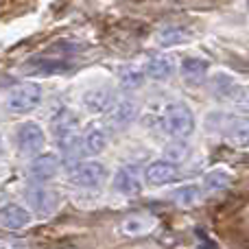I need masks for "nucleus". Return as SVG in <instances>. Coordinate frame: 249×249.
<instances>
[{"label": "nucleus", "mask_w": 249, "mask_h": 249, "mask_svg": "<svg viewBox=\"0 0 249 249\" xmlns=\"http://www.w3.org/2000/svg\"><path fill=\"white\" fill-rule=\"evenodd\" d=\"M230 103H232L238 112L249 114V86H241V88H238L236 94L232 96V101H230Z\"/></svg>", "instance_id": "obj_24"}, {"label": "nucleus", "mask_w": 249, "mask_h": 249, "mask_svg": "<svg viewBox=\"0 0 249 249\" xmlns=\"http://www.w3.org/2000/svg\"><path fill=\"white\" fill-rule=\"evenodd\" d=\"M83 144H86V149L90 151L92 155H101L109 144V136H107V131H105V127L92 124L86 131V136H83Z\"/></svg>", "instance_id": "obj_16"}, {"label": "nucleus", "mask_w": 249, "mask_h": 249, "mask_svg": "<svg viewBox=\"0 0 249 249\" xmlns=\"http://www.w3.org/2000/svg\"><path fill=\"white\" fill-rule=\"evenodd\" d=\"M144 70L136 64H124L118 68V83L124 88V90H138L144 83Z\"/></svg>", "instance_id": "obj_18"}, {"label": "nucleus", "mask_w": 249, "mask_h": 249, "mask_svg": "<svg viewBox=\"0 0 249 249\" xmlns=\"http://www.w3.org/2000/svg\"><path fill=\"white\" fill-rule=\"evenodd\" d=\"M138 116V101L131 96H123L114 103L112 112H109V124L114 129H127L129 124L136 121Z\"/></svg>", "instance_id": "obj_9"}, {"label": "nucleus", "mask_w": 249, "mask_h": 249, "mask_svg": "<svg viewBox=\"0 0 249 249\" xmlns=\"http://www.w3.org/2000/svg\"><path fill=\"white\" fill-rule=\"evenodd\" d=\"M162 127L175 140H184V138L193 136L195 131V114L188 105L184 103H173L164 109Z\"/></svg>", "instance_id": "obj_2"}, {"label": "nucleus", "mask_w": 249, "mask_h": 249, "mask_svg": "<svg viewBox=\"0 0 249 249\" xmlns=\"http://www.w3.org/2000/svg\"><path fill=\"white\" fill-rule=\"evenodd\" d=\"M114 188H116V193L124 195V197L140 195L142 193V179H140V173H138V166L124 164V166L118 168L116 175H114Z\"/></svg>", "instance_id": "obj_8"}, {"label": "nucleus", "mask_w": 249, "mask_h": 249, "mask_svg": "<svg viewBox=\"0 0 249 249\" xmlns=\"http://www.w3.org/2000/svg\"><path fill=\"white\" fill-rule=\"evenodd\" d=\"M0 225L7 230H22L31 225V212L20 203H4L0 208Z\"/></svg>", "instance_id": "obj_12"}, {"label": "nucleus", "mask_w": 249, "mask_h": 249, "mask_svg": "<svg viewBox=\"0 0 249 249\" xmlns=\"http://www.w3.org/2000/svg\"><path fill=\"white\" fill-rule=\"evenodd\" d=\"M24 199L26 203H29V208L33 212H37L39 216H51L53 212L57 210V195L55 190H51L48 186H29L24 193Z\"/></svg>", "instance_id": "obj_6"}, {"label": "nucleus", "mask_w": 249, "mask_h": 249, "mask_svg": "<svg viewBox=\"0 0 249 249\" xmlns=\"http://www.w3.org/2000/svg\"><path fill=\"white\" fill-rule=\"evenodd\" d=\"M173 197H175V201L179 203L181 208H190L201 199V190H199L197 184H186V186H181V188H177Z\"/></svg>", "instance_id": "obj_22"}, {"label": "nucleus", "mask_w": 249, "mask_h": 249, "mask_svg": "<svg viewBox=\"0 0 249 249\" xmlns=\"http://www.w3.org/2000/svg\"><path fill=\"white\" fill-rule=\"evenodd\" d=\"M44 142H46V133L39 127L37 123L26 121L16 129V146L22 155H35L44 149Z\"/></svg>", "instance_id": "obj_5"}, {"label": "nucleus", "mask_w": 249, "mask_h": 249, "mask_svg": "<svg viewBox=\"0 0 249 249\" xmlns=\"http://www.w3.org/2000/svg\"><path fill=\"white\" fill-rule=\"evenodd\" d=\"M107 179V166L99 160H86V162H77L70 168V181L77 188L83 190H96L105 184Z\"/></svg>", "instance_id": "obj_3"}, {"label": "nucleus", "mask_w": 249, "mask_h": 249, "mask_svg": "<svg viewBox=\"0 0 249 249\" xmlns=\"http://www.w3.org/2000/svg\"><path fill=\"white\" fill-rule=\"evenodd\" d=\"M31 66H37L39 72H66V70H70L68 61L53 59V57H48V59H35V61H31Z\"/></svg>", "instance_id": "obj_23"}, {"label": "nucleus", "mask_w": 249, "mask_h": 249, "mask_svg": "<svg viewBox=\"0 0 249 249\" xmlns=\"http://www.w3.org/2000/svg\"><path fill=\"white\" fill-rule=\"evenodd\" d=\"M164 155H166V162L177 166V162H181V160L188 155V149H186L184 144H168L166 149H164Z\"/></svg>", "instance_id": "obj_25"}, {"label": "nucleus", "mask_w": 249, "mask_h": 249, "mask_svg": "<svg viewBox=\"0 0 249 249\" xmlns=\"http://www.w3.org/2000/svg\"><path fill=\"white\" fill-rule=\"evenodd\" d=\"M155 228V219L151 214H131L123 221V232L127 236H142Z\"/></svg>", "instance_id": "obj_17"}, {"label": "nucleus", "mask_w": 249, "mask_h": 249, "mask_svg": "<svg viewBox=\"0 0 249 249\" xmlns=\"http://www.w3.org/2000/svg\"><path fill=\"white\" fill-rule=\"evenodd\" d=\"M228 140L232 142L234 146H247L249 144V121L247 118H238L230 124L228 129Z\"/></svg>", "instance_id": "obj_21"}, {"label": "nucleus", "mask_w": 249, "mask_h": 249, "mask_svg": "<svg viewBox=\"0 0 249 249\" xmlns=\"http://www.w3.org/2000/svg\"><path fill=\"white\" fill-rule=\"evenodd\" d=\"M238 88L241 86H236V81H234L232 77H228V74H216V77L212 79V94H214L216 99L232 101V96L236 94Z\"/></svg>", "instance_id": "obj_20"}, {"label": "nucleus", "mask_w": 249, "mask_h": 249, "mask_svg": "<svg viewBox=\"0 0 249 249\" xmlns=\"http://www.w3.org/2000/svg\"><path fill=\"white\" fill-rule=\"evenodd\" d=\"M42 103V88L37 83H20L7 96V109L11 114H29Z\"/></svg>", "instance_id": "obj_4"}, {"label": "nucleus", "mask_w": 249, "mask_h": 249, "mask_svg": "<svg viewBox=\"0 0 249 249\" xmlns=\"http://www.w3.org/2000/svg\"><path fill=\"white\" fill-rule=\"evenodd\" d=\"M53 133H55L57 146L66 158L74 160L81 149V133H79V123L70 109L61 107L59 114L53 116Z\"/></svg>", "instance_id": "obj_1"}, {"label": "nucleus", "mask_w": 249, "mask_h": 249, "mask_svg": "<svg viewBox=\"0 0 249 249\" xmlns=\"http://www.w3.org/2000/svg\"><path fill=\"white\" fill-rule=\"evenodd\" d=\"M208 64L206 59H199V57H188V59L181 61V79H184L188 86H201L203 79L208 74Z\"/></svg>", "instance_id": "obj_14"}, {"label": "nucleus", "mask_w": 249, "mask_h": 249, "mask_svg": "<svg viewBox=\"0 0 249 249\" xmlns=\"http://www.w3.org/2000/svg\"><path fill=\"white\" fill-rule=\"evenodd\" d=\"M59 168H61V160L57 158L55 153H39L37 158L31 160L29 177L44 186L46 181L55 179V177L59 175Z\"/></svg>", "instance_id": "obj_7"}, {"label": "nucleus", "mask_w": 249, "mask_h": 249, "mask_svg": "<svg viewBox=\"0 0 249 249\" xmlns=\"http://www.w3.org/2000/svg\"><path fill=\"white\" fill-rule=\"evenodd\" d=\"M232 184V173L228 168H212V171L206 173L203 177V188L208 193H219V190H225Z\"/></svg>", "instance_id": "obj_19"}, {"label": "nucleus", "mask_w": 249, "mask_h": 249, "mask_svg": "<svg viewBox=\"0 0 249 249\" xmlns=\"http://www.w3.org/2000/svg\"><path fill=\"white\" fill-rule=\"evenodd\" d=\"M83 107L90 114H103L109 107H114V92L109 88L96 86L83 94Z\"/></svg>", "instance_id": "obj_11"}, {"label": "nucleus", "mask_w": 249, "mask_h": 249, "mask_svg": "<svg viewBox=\"0 0 249 249\" xmlns=\"http://www.w3.org/2000/svg\"><path fill=\"white\" fill-rule=\"evenodd\" d=\"M175 72V59L171 55H153L144 66V74L153 81H166Z\"/></svg>", "instance_id": "obj_13"}, {"label": "nucleus", "mask_w": 249, "mask_h": 249, "mask_svg": "<svg viewBox=\"0 0 249 249\" xmlns=\"http://www.w3.org/2000/svg\"><path fill=\"white\" fill-rule=\"evenodd\" d=\"M155 39L162 48H173L179 46V44H186L190 39V31L181 24H166L155 33Z\"/></svg>", "instance_id": "obj_15"}, {"label": "nucleus", "mask_w": 249, "mask_h": 249, "mask_svg": "<svg viewBox=\"0 0 249 249\" xmlns=\"http://www.w3.org/2000/svg\"><path fill=\"white\" fill-rule=\"evenodd\" d=\"M177 175H179L177 166L166 162V160H155V162H151L149 166L144 168V179H146V184H151V186H166V184H171V181H175Z\"/></svg>", "instance_id": "obj_10"}]
</instances>
